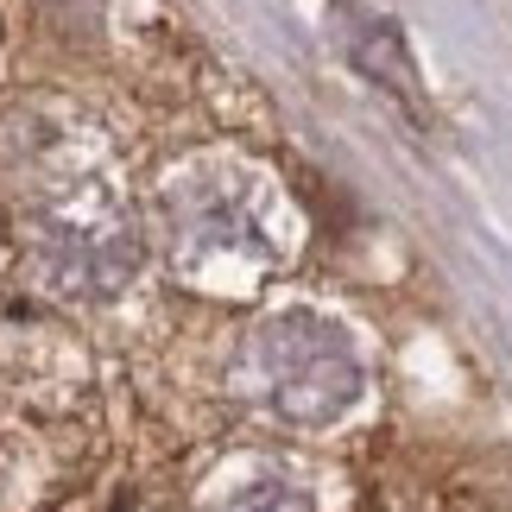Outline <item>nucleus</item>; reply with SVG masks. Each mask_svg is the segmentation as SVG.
Here are the masks:
<instances>
[{"instance_id":"5","label":"nucleus","mask_w":512,"mask_h":512,"mask_svg":"<svg viewBox=\"0 0 512 512\" xmlns=\"http://www.w3.org/2000/svg\"><path fill=\"white\" fill-rule=\"evenodd\" d=\"M222 512H310V500L298 494V487H285V481H253Z\"/></svg>"},{"instance_id":"1","label":"nucleus","mask_w":512,"mask_h":512,"mask_svg":"<svg viewBox=\"0 0 512 512\" xmlns=\"http://www.w3.org/2000/svg\"><path fill=\"white\" fill-rule=\"evenodd\" d=\"M247 373L260 386V399L291 424H329L361 392V354H354L348 329L310 317V310H291V317L253 329Z\"/></svg>"},{"instance_id":"4","label":"nucleus","mask_w":512,"mask_h":512,"mask_svg":"<svg viewBox=\"0 0 512 512\" xmlns=\"http://www.w3.org/2000/svg\"><path fill=\"white\" fill-rule=\"evenodd\" d=\"M348 51H354V64H361V76H373L386 95H399V102L424 121V95H418V70H411V51H405V38L392 19H361L348 38Z\"/></svg>"},{"instance_id":"2","label":"nucleus","mask_w":512,"mask_h":512,"mask_svg":"<svg viewBox=\"0 0 512 512\" xmlns=\"http://www.w3.org/2000/svg\"><path fill=\"white\" fill-rule=\"evenodd\" d=\"M279 260V234H266V222L253 215L241 177H222L203 196H190L184 215V266L190 279H203L209 291H247L260 272Z\"/></svg>"},{"instance_id":"3","label":"nucleus","mask_w":512,"mask_h":512,"mask_svg":"<svg viewBox=\"0 0 512 512\" xmlns=\"http://www.w3.org/2000/svg\"><path fill=\"white\" fill-rule=\"evenodd\" d=\"M45 253H51V266H57L64 285L108 291L133 272V222H121V215H102V222H89V215H57L51 234H45Z\"/></svg>"}]
</instances>
